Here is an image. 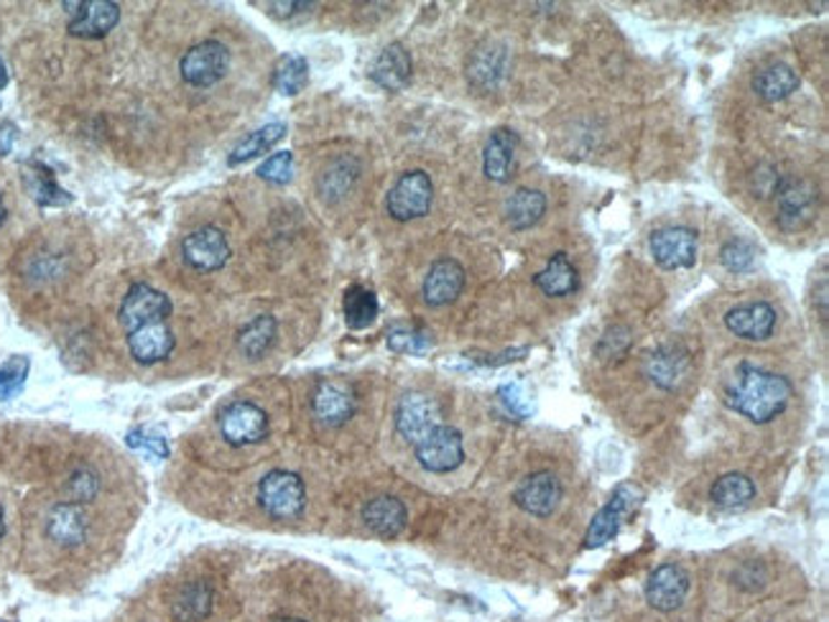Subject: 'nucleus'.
<instances>
[{
  "label": "nucleus",
  "instance_id": "nucleus-1",
  "mask_svg": "<svg viewBox=\"0 0 829 622\" xmlns=\"http://www.w3.org/2000/svg\"><path fill=\"white\" fill-rule=\"evenodd\" d=\"M791 401V385L786 377L764 367L743 363L725 385V403L735 414L753 424H768L781 416Z\"/></svg>",
  "mask_w": 829,
  "mask_h": 622
},
{
  "label": "nucleus",
  "instance_id": "nucleus-2",
  "mask_svg": "<svg viewBox=\"0 0 829 622\" xmlns=\"http://www.w3.org/2000/svg\"><path fill=\"white\" fill-rule=\"evenodd\" d=\"M258 502L276 520L297 518L307 506V490L301 477L287 469H273L258 485Z\"/></svg>",
  "mask_w": 829,
  "mask_h": 622
},
{
  "label": "nucleus",
  "instance_id": "nucleus-3",
  "mask_svg": "<svg viewBox=\"0 0 829 622\" xmlns=\"http://www.w3.org/2000/svg\"><path fill=\"white\" fill-rule=\"evenodd\" d=\"M641 502V490L635 485H618L615 493L610 495V500L598 510V516L592 518V523L588 528V536H584V546L588 549H600L608 541H613L621 531V526L625 523V518L631 516L635 506Z\"/></svg>",
  "mask_w": 829,
  "mask_h": 622
},
{
  "label": "nucleus",
  "instance_id": "nucleus-4",
  "mask_svg": "<svg viewBox=\"0 0 829 622\" xmlns=\"http://www.w3.org/2000/svg\"><path fill=\"white\" fill-rule=\"evenodd\" d=\"M434 199V187L429 174L424 172H406L401 179L393 184V189L388 191V199H385V207H388V215L393 220L398 222H408V220H418L429 212Z\"/></svg>",
  "mask_w": 829,
  "mask_h": 622
},
{
  "label": "nucleus",
  "instance_id": "nucleus-5",
  "mask_svg": "<svg viewBox=\"0 0 829 622\" xmlns=\"http://www.w3.org/2000/svg\"><path fill=\"white\" fill-rule=\"evenodd\" d=\"M416 459L426 473H452V469H457L465 462L463 434H459L455 426H437L432 434H426L424 439L416 444Z\"/></svg>",
  "mask_w": 829,
  "mask_h": 622
},
{
  "label": "nucleus",
  "instance_id": "nucleus-6",
  "mask_svg": "<svg viewBox=\"0 0 829 622\" xmlns=\"http://www.w3.org/2000/svg\"><path fill=\"white\" fill-rule=\"evenodd\" d=\"M230 66V52L220 41H203V44L191 46L182 56V77L191 87H213L215 82L225 77Z\"/></svg>",
  "mask_w": 829,
  "mask_h": 622
},
{
  "label": "nucleus",
  "instance_id": "nucleus-7",
  "mask_svg": "<svg viewBox=\"0 0 829 622\" xmlns=\"http://www.w3.org/2000/svg\"><path fill=\"white\" fill-rule=\"evenodd\" d=\"M172 314V301L166 293L156 291L148 283H136L131 286V291L125 293L121 304V324L125 330L133 332L138 326L166 322V317Z\"/></svg>",
  "mask_w": 829,
  "mask_h": 622
},
{
  "label": "nucleus",
  "instance_id": "nucleus-8",
  "mask_svg": "<svg viewBox=\"0 0 829 622\" xmlns=\"http://www.w3.org/2000/svg\"><path fill=\"white\" fill-rule=\"evenodd\" d=\"M442 426V408L426 393H406L396 408V428L408 444H416Z\"/></svg>",
  "mask_w": 829,
  "mask_h": 622
},
{
  "label": "nucleus",
  "instance_id": "nucleus-9",
  "mask_svg": "<svg viewBox=\"0 0 829 622\" xmlns=\"http://www.w3.org/2000/svg\"><path fill=\"white\" fill-rule=\"evenodd\" d=\"M220 432L232 447H248L266 439L268 416L263 408H258L250 401H236L222 411Z\"/></svg>",
  "mask_w": 829,
  "mask_h": 622
},
{
  "label": "nucleus",
  "instance_id": "nucleus-10",
  "mask_svg": "<svg viewBox=\"0 0 829 622\" xmlns=\"http://www.w3.org/2000/svg\"><path fill=\"white\" fill-rule=\"evenodd\" d=\"M651 256L666 271H680L697 263V235L690 227H664L651 235Z\"/></svg>",
  "mask_w": 829,
  "mask_h": 622
},
{
  "label": "nucleus",
  "instance_id": "nucleus-11",
  "mask_svg": "<svg viewBox=\"0 0 829 622\" xmlns=\"http://www.w3.org/2000/svg\"><path fill=\"white\" fill-rule=\"evenodd\" d=\"M562 495L564 490H562V483H559V477L555 473L541 469V473H533L518 483L514 500H516V506L524 512H529V516L549 518L551 512L559 508V502H562Z\"/></svg>",
  "mask_w": 829,
  "mask_h": 622
},
{
  "label": "nucleus",
  "instance_id": "nucleus-12",
  "mask_svg": "<svg viewBox=\"0 0 829 622\" xmlns=\"http://www.w3.org/2000/svg\"><path fill=\"white\" fill-rule=\"evenodd\" d=\"M70 8L72 21L70 33L80 39H103L111 33L121 21V8L111 0H80V3H64Z\"/></svg>",
  "mask_w": 829,
  "mask_h": 622
},
{
  "label": "nucleus",
  "instance_id": "nucleus-13",
  "mask_svg": "<svg viewBox=\"0 0 829 622\" xmlns=\"http://www.w3.org/2000/svg\"><path fill=\"white\" fill-rule=\"evenodd\" d=\"M184 260L197 271H217L230 260V246L222 230L217 227H199V230L189 232L182 242Z\"/></svg>",
  "mask_w": 829,
  "mask_h": 622
},
{
  "label": "nucleus",
  "instance_id": "nucleus-14",
  "mask_svg": "<svg viewBox=\"0 0 829 622\" xmlns=\"http://www.w3.org/2000/svg\"><path fill=\"white\" fill-rule=\"evenodd\" d=\"M690 594V574L680 564H661L646 582V602L659 612H674Z\"/></svg>",
  "mask_w": 829,
  "mask_h": 622
},
{
  "label": "nucleus",
  "instance_id": "nucleus-15",
  "mask_svg": "<svg viewBox=\"0 0 829 622\" xmlns=\"http://www.w3.org/2000/svg\"><path fill=\"white\" fill-rule=\"evenodd\" d=\"M357 398L353 385L345 381H322L312 396V411L327 426H342L355 414Z\"/></svg>",
  "mask_w": 829,
  "mask_h": 622
},
{
  "label": "nucleus",
  "instance_id": "nucleus-16",
  "mask_svg": "<svg viewBox=\"0 0 829 622\" xmlns=\"http://www.w3.org/2000/svg\"><path fill=\"white\" fill-rule=\"evenodd\" d=\"M817 191L807 182H786L778 187V225L784 230H801L815 220Z\"/></svg>",
  "mask_w": 829,
  "mask_h": 622
},
{
  "label": "nucleus",
  "instance_id": "nucleus-17",
  "mask_svg": "<svg viewBox=\"0 0 829 622\" xmlns=\"http://www.w3.org/2000/svg\"><path fill=\"white\" fill-rule=\"evenodd\" d=\"M778 314L766 301H753V304H740L725 314V324L735 338L748 342H764L776 330Z\"/></svg>",
  "mask_w": 829,
  "mask_h": 622
},
{
  "label": "nucleus",
  "instance_id": "nucleus-18",
  "mask_svg": "<svg viewBox=\"0 0 829 622\" xmlns=\"http://www.w3.org/2000/svg\"><path fill=\"white\" fill-rule=\"evenodd\" d=\"M643 370H646L649 381L659 385L661 391H676L690 373V355L676 344H664V348L651 352Z\"/></svg>",
  "mask_w": 829,
  "mask_h": 622
},
{
  "label": "nucleus",
  "instance_id": "nucleus-19",
  "mask_svg": "<svg viewBox=\"0 0 829 622\" xmlns=\"http://www.w3.org/2000/svg\"><path fill=\"white\" fill-rule=\"evenodd\" d=\"M465 289V268L455 258H442L424 279V301L429 307L452 304Z\"/></svg>",
  "mask_w": 829,
  "mask_h": 622
},
{
  "label": "nucleus",
  "instance_id": "nucleus-20",
  "mask_svg": "<svg viewBox=\"0 0 829 622\" xmlns=\"http://www.w3.org/2000/svg\"><path fill=\"white\" fill-rule=\"evenodd\" d=\"M46 536L62 549H74L87 538V516L77 502H60L46 516Z\"/></svg>",
  "mask_w": 829,
  "mask_h": 622
},
{
  "label": "nucleus",
  "instance_id": "nucleus-21",
  "mask_svg": "<svg viewBox=\"0 0 829 622\" xmlns=\"http://www.w3.org/2000/svg\"><path fill=\"white\" fill-rule=\"evenodd\" d=\"M128 350L141 365L162 363V360L172 355L174 334L166 322L138 326V330L128 332Z\"/></svg>",
  "mask_w": 829,
  "mask_h": 622
},
{
  "label": "nucleus",
  "instance_id": "nucleus-22",
  "mask_svg": "<svg viewBox=\"0 0 829 622\" xmlns=\"http://www.w3.org/2000/svg\"><path fill=\"white\" fill-rule=\"evenodd\" d=\"M371 80L375 85L388 90V92H401L408 80H412V56H408L404 44H388L383 52L375 56L371 66Z\"/></svg>",
  "mask_w": 829,
  "mask_h": 622
},
{
  "label": "nucleus",
  "instance_id": "nucleus-23",
  "mask_svg": "<svg viewBox=\"0 0 829 622\" xmlns=\"http://www.w3.org/2000/svg\"><path fill=\"white\" fill-rule=\"evenodd\" d=\"M516 146L518 136L508 128H498L488 138L483 154V169L490 182L506 184L514 176V162H516Z\"/></svg>",
  "mask_w": 829,
  "mask_h": 622
},
{
  "label": "nucleus",
  "instance_id": "nucleus-24",
  "mask_svg": "<svg viewBox=\"0 0 829 622\" xmlns=\"http://www.w3.org/2000/svg\"><path fill=\"white\" fill-rule=\"evenodd\" d=\"M363 520L373 533H379L383 538H396L406 528L408 512L398 498H393V495H381V498H373L363 508Z\"/></svg>",
  "mask_w": 829,
  "mask_h": 622
},
{
  "label": "nucleus",
  "instance_id": "nucleus-25",
  "mask_svg": "<svg viewBox=\"0 0 829 622\" xmlns=\"http://www.w3.org/2000/svg\"><path fill=\"white\" fill-rule=\"evenodd\" d=\"M799 74L789 64H768L753 77V92L764 100V103H781L797 92Z\"/></svg>",
  "mask_w": 829,
  "mask_h": 622
},
{
  "label": "nucleus",
  "instance_id": "nucleus-26",
  "mask_svg": "<svg viewBox=\"0 0 829 622\" xmlns=\"http://www.w3.org/2000/svg\"><path fill=\"white\" fill-rule=\"evenodd\" d=\"M506 62H508V56L504 46L483 44L473 54L470 64H467V77H470L473 85L480 90L496 87L506 74Z\"/></svg>",
  "mask_w": 829,
  "mask_h": 622
},
{
  "label": "nucleus",
  "instance_id": "nucleus-27",
  "mask_svg": "<svg viewBox=\"0 0 829 622\" xmlns=\"http://www.w3.org/2000/svg\"><path fill=\"white\" fill-rule=\"evenodd\" d=\"M547 212V197L539 189H516L506 201V222L514 230H529Z\"/></svg>",
  "mask_w": 829,
  "mask_h": 622
},
{
  "label": "nucleus",
  "instance_id": "nucleus-28",
  "mask_svg": "<svg viewBox=\"0 0 829 622\" xmlns=\"http://www.w3.org/2000/svg\"><path fill=\"white\" fill-rule=\"evenodd\" d=\"M533 283L539 286L547 297H567V293H572L577 289L580 276H577V268L572 266V260H569L564 253H557V256H551V260L541 273H536Z\"/></svg>",
  "mask_w": 829,
  "mask_h": 622
},
{
  "label": "nucleus",
  "instance_id": "nucleus-29",
  "mask_svg": "<svg viewBox=\"0 0 829 622\" xmlns=\"http://www.w3.org/2000/svg\"><path fill=\"white\" fill-rule=\"evenodd\" d=\"M709 498L717 508L735 510V508L748 506V502L756 498V485H753L748 475L730 473L715 480V485H712V490H709Z\"/></svg>",
  "mask_w": 829,
  "mask_h": 622
},
{
  "label": "nucleus",
  "instance_id": "nucleus-30",
  "mask_svg": "<svg viewBox=\"0 0 829 622\" xmlns=\"http://www.w3.org/2000/svg\"><path fill=\"white\" fill-rule=\"evenodd\" d=\"M342 311H345V322L350 330H365L379 317V297L365 286H350L342 299Z\"/></svg>",
  "mask_w": 829,
  "mask_h": 622
},
{
  "label": "nucleus",
  "instance_id": "nucleus-31",
  "mask_svg": "<svg viewBox=\"0 0 829 622\" xmlns=\"http://www.w3.org/2000/svg\"><path fill=\"white\" fill-rule=\"evenodd\" d=\"M213 587L205 582L184 584L174 600V618L182 622L205 620L213 612Z\"/></svg>",
  "mask_w": 829,
  "mask_h": 622
},
{
  "label": "nucleus",
  "instance_id": "nucleus-32",
  "mask_svg": "<svg viewBox=\"0 0 829 622\" xmlns=\"http://www.w3.org/2000/svg\"><path fill=\"white\" fill-rule=\"evenodd\" d=\"M276 330L279 326H276V319L271 314L256 317L253 322L242 326V332L238 334V348L242 355L250 360L263 357L276 340Z\"/></svg>",
  "mask_w": 829,
  "mask_h": 622
},
{
  "label": "nucleus",
  "instance_id": "nucleus-33",
  "mask_svg": "<svg viewBox=\"0 0 829 622\" xmlns=\"http://www.w3.org/2000/svg\"><path fill=\"white\" fill-rule=\"evenodd\" d=\"M283 133H287V125H283V123H268V125H263V128H258L256 133H250L248 138H242L238 146L232 148L230 166L246 164V162H250V158H256V156L266 154V151H271L276 143L283 138Z\"/></svg>",
  "mask_w": 829,
  "mask_h": 622
},
{
  "label": "nucleus",
  "instance_id": "nucleus-34",
  "mask_svg": "<svg viewBox=\"0 0 829 622\" xmlns=\"http://www.w3.org/2000/svg\"><path fill=\"white\" fill-rule=\"evenodd\" d=\"M307 82H309L307 59L294 56V54H283L273 72L276 90H279L281 95H299V92L307 87Z\"/></svg>",
  "mask_w": 829,
  "mask_h": 622
},
{
  "label": "nucleus",
  "instance_id": "nucleus-35",
  "mask_svg": "<svg viewBox=\"0 0 829 622\" xmlns=\"http://www.w3.org/2000/svg\"><path fill=\"white\" fill-rule=\"evenodd\" d=\"M33 184H31V197L37 199V205L41 207H60V205H70L72 197L54 182V174L46 169V166L33 164Z\"/></svg>",
  "mask_w": 829,
  "mask_h": 622
},
{
  "label": "nucleus",
  "instance_id": "nucleus-36",
  "mask_svg": "<svg viewBox=\"0 0 829 622\" xmlns=\"http://www.w3.org/2000/svg\"><path fill=\"white\" fill-rule=\"evenodd\" d=\"M29 370H31V363H29V357H23V355H13L6 365H0V401L19 396V393L23 391V385H27Z\"/></svg>",
  "mask_w": 829,
  "mask_h": 622
},
{
  "label": "nucleus",
  "instance_id": "nucleus-37",
  "mask_svg": "<svg viewBox=\"0 0 829 622\" xmlns=\"http://www.w3.org/2000/svg\"><path fill=\"white\" fill-rule=\"evenodd\" d=\"M719 260H723V266L730 273H743V271H748V268L753 266V260H756V248L743 238L727 240L723 250H719Z\"/></svg>",
  "mask_w": 829,
  "mask_h": 622
},
{
  "label": "nucleus",
  "instance_id": "nucleus-38",
  "mask_svg": "<svg viewBox=\"0 0 829 622\" xmlns=\"http://www.w3.org/2000/svg\"><path fill=\"white\" fill-rule=\"evenodd\" d=\"M388 348L404 355H422L432 348V338L422 330H393L388 332Z\"/></svg>",
  "mask_w": 829,
  "mask_h": 622
},
{
  "label": "nucleus",
  "instance_id": "nucleus-39",
  "mask_svg": "<svg viewBox=\"0 0 829 622\" xmlns=\"http://www.w3.org/2000/svg\"><path fill=\"white\" fill-rule=\"evenodd\" d=\"M291 174H294V156H291V151L273 154L258 166V176L268 184H289Z\"/></svg>",
  "mask_w": 829,
  "mask_h": 622
},
{
  "label": "nucleus",
  "instance_id": "nucleus-40",
  "mask_svg": "<svg viewBox=\"0 0 829 622\" xmlns=\"http://www.w3.org/2000/svg\"><path fill=\"white\" fill-rule=\"evenodd\" d=\"M66 493H70V502H87L95 498L97 493V477L90 469H77L66 483Z\"/></svg>",
  "mask_w": 829,
  "mask_h": 622
},
{
  "label": "nucleus",
  "instance_id": "nucleus-41",
  "mask_svg": "<svg viewBox=\"0 0 829 622\" xmlns=\"http://www.w3.org/2000/svg\"><path fill=\"white\" fill-rule=\"evenodd\" d=\"M128 444L136 449H146L151 454H156V457H162V459L169 457V444H166L164 436L146 432V428H136V432H131Z\"/></svg>",
  "mask_w": 829,
  "mask_h": 622
},
{
  "label": "nucleus",
  "instance_id": "nucleus-42",
  "mask_svg": "<svg viewBox=\"0 0 829 622\" xmlns=\"http://www.w3.org/2000/svg\"><path fill=\"white\" fill-rule=\"evenodd\" d=\"M498 398L500 403H504L510 416H518V418L529 416V411H531L529 398L524 396V391L518 388V385H504V388L498 391Z\"/></svg>",
  "mask_w": 829,
  "mask_h": 622
},
{
  "label": "nucleus",
  "instance_id": "nucleus-43",
  "mask_svg": "<svg viewBox=\"0 0 829 622\" xmlns=\"http://www.w3.org/2000/svg\"><path fill=\"white\" fill-rule=\"evenodd\" d=\"M15 125L13 123H0V158L8 156L13 151V143H15Z\"/></svg>",
  "mask_w": 829,
  "mask_h": 622
},
{
  "label": "nucleus",
  "instance_id": "nucleus-44",
  "mask_svg": "<svg viewBox=\"0 0 829 622\" xmlns=\"http://www.w3.org/2000/svg\"><path fill=\"white\" fill-rule=\"evenodd\" d=\"M271 8L279 15H291V13L301 11V8H312V3H271Z\"/></svg>",
  "mask_w": 829,
  "mask_h": 622
},
{
  "label": "nucleus",
  "instance_id": "nucleus-45",
  "mask_svg": "<svg viewBox=\"0 0 829 622\" xmlns=\"http://www.w3.org/2000/svg\"><path fill=\"white\" fill-rule=\"evenodd\" d=\"M6 85H8V70H6L3 59H0V90H3Z\"/></svg>",
  "mask_w": 829,
  "mask_h": 622
},
{
  "label": "nucleus",
  "instance_id": "nucleus-46",
  "mask_svg": "<svg viewBox=\"0 0 829 622\" xmlns=\"http://www.w3.org/2000/svg\"><path fill=\"white\" fill-rule=\"evenodd\" d=\"M6 536V516H3V508H0V538Z\"/></svg>",
  "mask_w": 829,
  "mask_h": 622
},
{
  "label": "nucleus",
  "instance_id": "nucleus-47",
  "mask_svg": "<svg viewBox=\"0 0 829 622\" xmlns=\"http://www.w3.org/2000/svg\"><path fill=\"white\" fill-rule=\"evenodd\" d=\"M6 217H8V212H6V205H3V199H0V225H3V222H6Z\"/></svg>",
  "mask_w": 829,
  "mask_h": 622
},
{
  "label": "nucleus",
  "instance_id": "nucleus-48",
  "mask_svg": "<svg viewBox=\"0 0 829 622\" xmlns=\"http://www.w3.org/2000/svg\"><path fill=\"white\" fill-rule=\"evenodd\" d=\"M279 622H304V620H279Z\"/></svg>",
  "mask_w": 829,
  "mask_h": 622
}]
</instances>
